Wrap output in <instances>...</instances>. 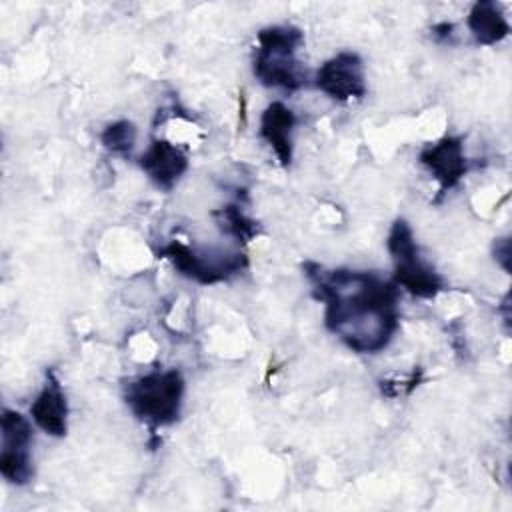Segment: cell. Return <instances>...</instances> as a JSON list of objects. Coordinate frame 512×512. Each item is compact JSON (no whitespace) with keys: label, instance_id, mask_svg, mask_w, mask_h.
<instances>
[{"label":"cell","instance_id":"1","mask_svg":"<svg viewBox=\"0 0 512 512\" xmlns=\"http://www.w3.org/2000/svg\"><path fill=\"white\" fill-rule=\"evenodd\" d=\"M316 300L324 302V324L356 354H376L394 338L398 312V286L374 272L336 268L316 262L304 264Z\"/></svg>","mask_w":512,"mask_h":512},{"label":"cell","instance_id":"2","mask_svg":"<svg viewBox=\"0 0 512 512\" xmlns=\"http://www.w3.org/2000/svg\"><path fill=\"white\" fill-rule=\"evenodd\" d=\"M304 34L290 24H276L258 32V48L254 52V76L272 88L294 92L306 82L296 50L302 46Z\"/></svg>","mask_w":512,"mask_h":512},{"label":"cell","instance_id":"3","mask_svg":"<svg viewBox=\"0 0 512 512\" xmlns=\"http://www.w3.org/2000/svg\"><path fill=\"white\" fill-rule=\"evenodd\" d=\"M184 396V378L178 370H152L124 386L130 412L150 424L166 426L178 420Z\"/></svg>","mask_w":512,"mask_h":512},{"label":"cell","instance_id":"4","mask_svg":"<svg viewBox=\"0 0 512 512\" xmlns=\"http://www.w3.org/2000/svg\"><path fill=\"white\" fill-rule=\"evenodd\" d=\"M394 260V284L418 298H434L444 290L442 276L420 256L412 228L406 220H396L386 240Z\"/></svg>","mask_w":512,"mask_h":512},{"label":"cell","instance_id":"5","mask_svg":"<svg viewBox=\"0 0 512 512\" xmlns=\"http://www.w3.org/2000/svg\"><path fill=\"white\" fill-rule=\"evenodd\" d=\"M158 256L170 260L174 268L200 284H216L222 280H228L230 276L238 274L242 268H246L248 260L240 252L224 254V252H196L194 248L172 240L170 244L162 246L158 250Z\"/></svg>","mask_w":512,"mask_h":512},{"label":"cell","instance_id":"6","mask_svg":"<svg viewBox=\"0 0 512 512\" xmlns=\"http://www.w3.org/2000/svg\"><path fill=\"white\" fill-rule=\"evenodd\" d=\"M2 428V452H0V474L12 484H26L34 476L30 444L32 428L28 420L14 410H4L0 418Z\"/></svg>","mask_w":512,"mask_h":512},{"label":"cell","instance_id":"7","mask_svg":"<svg viewBox=\"0 0 512 512\" xmlns=\"http://www.w3.org/2000/svg\"><path fill=\"white\" fill-rule=\"evenodd\" d=\"M314 84L320 92L340 102L364 98L366 76L362 58L356 52H338L318 68Z\"/></svg>","mask_w":512,"mask_h":512},{"label":"cell","instance_id":"8","mask_svg":"<svg viewBox=\"0 0 512 512\" xmlns=\"http://www.w3.org/2000/svg\"><path fill=\"white\" fill-rule=\"evenodd\" d=\"M420 162L440 184V194L452 190L468 172V158L464 144L456 136H444L434 144H428L420 152Z\"/></svg>","mask_w":512,"mask_h":512},{"label":"cell","instance_id":"9","mask_svg":"<svg viewBox=\"0 0 512 512\" xmlns=\"http://www.w3.org/2000/svg\"><path fill=\"white\" fill-rule=\"evenodd\" d=\"M140 166L158 188L170 190L188 170V158L176 144L154 140L140 156Z\"/></svg>","mask_w":512,"mask_h":512},{"label":"cell","instance_id":"10","mask_svg":"<svg viewBox=\"0 0 512 512\" xmlns=\"http://www.w3.org/2000/svg\"><path fill=\"white\" fill-rule=\"evenodd\" d=\"M30 416L50 436H64L68 430V402L60 382L50 372L48 382L36 400L30 404Z\"/></svg>","mask_w":512,"mask_h":512},{"label":"cell","instance_id":"11","mask_svg":"<svg viewBox=\"0 0 512 512\" xmlns=\"http://www.w3.org/2000/svg\"><path fill=\"white\" fill-rule=\"evenodd\" d=\"M296 126L294 112L282 102L266 106L260 118V138L272 148L282 166L292 162V132Z\"/></svg>","mask_w":512,"mask_h":512},{"label":"cell","instance_id":"12","mask_svg":"<svg viewBox=\"0 0 512 512\" xmlns=\"http://www.w3.org/2000/svg\"><path fill=\"white\" fill-rule=\"evenodd\" d=\"M468 30L472 32L474 40L482 46H492L504 40L510 32V24L502 14L500 6L492 0L476 2L468 14Z\"/></svg>","mask_w":512,"mask_h":512},{"label":"cell","instance_id":"13","mask_svg":"<svg viewBox=\"0 0 512 512\" xmlns=\"http://www.w3.org/2000/svg\"><path fill=\"white\" fill-rule=\"evenodd\" d=\"M214 216L222 230L232 234L234 238L248 242L258 234V226L252 218H248L238 206H226L220 210H214Z\"/></svg>","mask_w":512,"mask_h":512},{"label":"cell","instance_id":"14","mask_svg":"<svg viewBox=\"0 0 512 512\" xmlns=\"http://www.w3.org/2000/svg\"><path fill=\"white\" fill-rule=\"evenodd\" d=\"M100 140H102L104 148H108L110 152L128 154L134 148V142H136V128L128 120H118V122L108 124L102 130Z\"/></svg>","mask_w":512,"mask_h":512},{"label":"cell","instance_id":"15","mask_svg":"<svg viewBox=\"0 0 512 512\" xmlns=\"http://www.w3.org/2000/svg\"><path fill=\"white\" fill-rule=\"evenodd\" d=\"M452 30H454V26H452V24L442 22V24L434 26V36H436V38H448V36L452 34Z\"/></svg>","mask_w":512,"mask_h":512}]
</instances>
